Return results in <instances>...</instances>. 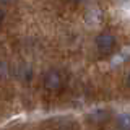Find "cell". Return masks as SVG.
<instances>
[{"label": "cell", "mask_w": 130, "mask_h": 130, "mask_svg": "<svg viewBox=\"0 0 130 130\" xmlns=\"http://www.w3.org/2000/svg\"><path fill=\"white\" fill-rule=\"evenodd\" d=\"M119 59H120V60H127V59H130V46H127V47L122 49L120 54H119Z\"/></svg>", "instance_id": "5"}, {"label": "cell", "mask_w": 130, "mask_h": 130, "mask_svg": "<svg viewBox=\"0 0 130 130\" xmlns=\"http://www.w3.org/2000/svg\"><path fill=\"white\" fill-rule=\"evenodd\" d=\"M72 2H75V3H83V2H86V0H72Z\"/></svg>", "instance_id": "10"}, {"label": "cell", "mask_w": 130, "mask_h": 130, "mask_svg": "<svg viewBox=\"0 0 130 130\" xmlns=\"http://www.w3.org/2000/svg\"><path fill=\"white\" fill-rule=\"evenodd\" d=\"M8 73V67L5 62H0V78H3V76H7Z\"/></svg>", "instance_id": "6"}, {"label": "cell", "mask_w": 130, "mask_h": 130, "mask_svg": "<svg viewBox=\"0 0 130 130\" xmlns=\"http://www.w3.org/2000/svg\"><path fill=\"white\" fill-rule=\"evenodd\" d=\"M125 83H127V86L130 88V72H128V75H127V78H125Z\"/></svg>", "instance_id": "9"}, {"label": "cell", "mask_w": 130, "mask_h": 130, "mask_svg": "<svg viewBox=\"0 0 130 130\" xmlns=\"http://www.w3.org/2000/svg\"><path fill=\"white\" fill-rule=\"evenodd\" d=\"M94 44L101 54H111L114 51V47H116V36L109 31H103L96 36Z\"/></svg>", "instance_id": "2"}, {"label": "cell", "mask_w": 130, "mask_h": 130, "mask_svg": "<svg viewBox=\"0 0 130 130\" xmlns=\"http://www.w3.org/2000/svg\"><path fill=\"white\" fill-rule=\"evenodd\" d=\"M3 20H5V10H3V8H0V23H2Z\"/></svg>", "instance_id": "7"}, {"label": "cell", "mask_w": 130, "mask_h": 130, "mask_svg": "<svg viewBox=\"0 0 130 130\" xmlns=\"http://www.w3.org/2000/svg\"><path fill=\"white\" fill-rule=\"evenodd\" d=\"M88 119L93 124H103V122H106L109 119V112L104 111V109H96L91 114H88Z\"/></svg>", "instance_id": "3"}, {"label": "cell", "mask_w": 130, "mask_h": 130, "mask_svg": "<svg viewBox=\"0 0 130 130\" xmlns=\"http://www.w3.org/2000/svg\"><path fill=\"white\" fill-rule=\"evenodd\" d=\"M11 2H13V0H0L2 5H8V3H11Z\"/></svg>", "instance_id": "8"}, {"label": "cell", "mask_w": 130, "mask_h": 130, "mask_svg": "<svg viewBox=\"0 0 130 130\" xmlns=\"http://www.w3.org/2000/svg\"><path fill=\"white\" fill-rule=\"evenodd\" d=\"M44 88L47 89V91L51 93H57L60 91V89L63 88V78H62V73L59 70H55V68H51L49 72H46V75H44Z\"/></svg>", "instance_id": "1"}, {"label": "cell", "mask_w": 130, "mask_h": 130, "mask_svg": "<svg viewBox=\"0 0 130 130\" xmlns=\"http://www.w3.org/2000/svg\"><path fill=\"white\" fill-rule=\"evenodd\" d=\"M117 127L120 130H130V112H122L117 116Z\"/></svg>", "instance_id": "4"}]
</instances>
